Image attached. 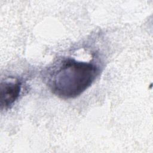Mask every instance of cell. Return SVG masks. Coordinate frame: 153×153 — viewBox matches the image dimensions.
Returning <instances> with one entry per match:
<instances>
[{
	"label": "cell",
	"instance_id": "1",
	"mask_svg": "<svg viewBox=\"0 0 153 153\" xmlns=\"http://www.w3.org/2000/svg\"><path fill=\"white\" fill-rule=\"evenodd\" d=\"M99 72L96 65L67 59L53 66L48 76V84L53 92L63 98L75 97L96 79Z\"/></svg>",
	"mask_w": 153,
	"mask_h": 153
},
{
	"label": "cell",
	"instance_id": "2",
	"mask_svg": "<svg viewBox=\"0 0 153 153\" xmlns=\"http://www.w3.org/2000/svg\"><path fill=\"white\" fill-rule=\"evenodd\" d=\"M22 84L18 79H12L1 84V109L10 108L17 99L21 91Z\"/></svg>",
	"mask_w": 153,
	"mask_h": 153
}]
</instances>
